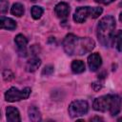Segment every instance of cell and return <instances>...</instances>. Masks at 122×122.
Returning a JSON list of instances; mask_svg holds the SVG:
<instances>
[{"instance_id":"d6986e66","label":"cell","mask_w":122,"mask_h":122,"mask_svg":"<svg viewBox=\"0 0 122 122\" xmlns=\"http://www.w3.org/2000/svg\"><path fill=\"white\" fill-rule=\"evenodd\" d=\"M3 78H4V80H6V81H10V80H11V79L13 78V73H12L10 71L6 70V71H3Z\"/></svg>"},{"instance_id":"ba28073f","label":"cell","mask_w":122,"mask_h":122,"mask_svg":"<svg viewBox=\"0 0 122 122\" xmlns=\"http://www.w3.org/2000/svg\"><path fill=\"white\" fill-rule=\"evenodd\" d=\"M54 11H55V14L57 15V17H59L61 19H65L70 12V7L67 3L60 2L55 6Z\"/></svg>"},{"instance_id":"9a60e30c","label":"cell","mask_w":122,"mask_h":122,"mask_svg":"<svg viewBox=\"0 0 122 122\" xmlns=\"http://www.w3.org/2000/svg\"><path fill=\"white\" fill-rule=\"evenodd\" d=\"M24 11H25L24 7H23V5L20 4V3H15V4H13L12 7H11V9H10V12H11L13 15L18 16V17L22 16V15L24 14Z\"/></svg>"},{"instance_id":"8992f818","label":"cell","mask_w":122,"mask_h":122,"mask_svg":"<svg viewBox=\"0 0 122 122\" xmlns=\"http://www.w3.org/2000/svg\"><path fill=\"white\" fill-rule=\"evenodd\" d=\"M89 110L88 102L85 100L72 101L69 106V114L71 117H78L87 113Z\"/></svg>"},{"instance_id":"4316f807","label":"cell","mask_w":122,"mask_h":122,"mask_svg":"<svg viewBox=\"0 0 122 122\" xmlns=\"http://www.w3.org/2000/svg\"><path fill=\"white\" fill-rule=\"evenodd\" d=\"M77 1H83V0H77Z\"/></svg>"},{"instance_id":"52a82bcc","label":"cell","mask_w":122,"mask_h":122,"mask_svg":"<svg viewBox=\"0 0 122 122\" xmlns=\"http://www.w3.org/2000/svg\"><path fill=\"white\" fill-rule=\"evenodd\" d=\"M102 64V58L98 53H92L88 57V65L92 71H97Z\"/></svg>"},{"instance_id":"3957f363","label":"cell","mask_w":122,"mask_h":122,"mask_svg":"<svg viewBox=\"0 0 122 122\" xmlns=\"http://www.w3.org/2000/svg\"><path fill=\"white\" fill-rule=\"evenodd\" d=\"M122 101L121 98L116 94L102 95L94 99L92 107L98 112H110L112 115H116L121 110Z\"/></svg>"},{"instance_id":"7c38bea8","label":"cell","mask_w":122,"mask_h":122,"mask_svg":"<svg viewBox=\"0 0 122 122\" xmlns=\"http://www.w3.org/2000/svg\"><path fill=\"white\" fill-rule=\"evenodd\" d=\"M0 27L2 29H6V30H14L16 28V22L11 18L1 16Z\"/></svg>"},{"instance_id":"cb8c5ba5","label":"cell","mask_w":122,"mask_h":122,"mask_svg":"<svg viewBox=\"0 0 122 122\" xmlns=\"http://www.w3.org/2000/svg\"><path fill=\"white\" fill-rule=\"evenodd\" d=\"M119 20L122 22V12H120V14H119Z\"/></svg>"},{"instance_id":"8fae6325","label":"cell","mask_w":122,"mask_h":122,"mask_svg":"<svg viewBox=\"0 0 122 122\" xmlns=\"http://www.w3.org/2000/svg\"><path fill=\"white\" fill-rule=\"evenodd\" d=\"M40 65H41V60L38 57H32L27 62L26 71L29 72H33L39 68Z\"/></svg>"},{"instance_id":"4fadbf2b","label":"cell","mask_w":122,"mask_h":122,"mask_svg":"<svg viewBox=\"0 0 122 122\" xmlns=\"http://www.w3.org/2000/svg\"><path fill=\"white\" fill-rule=\"evenodd\" d=\"M29 118L31 120V121H40L41 120V114H40V112L38 111V109L36 107H30L29 109Z\"/></svg>"},{"instance_id":"277c9868","label":"cell","mask_w":122,"mask_h":122,"mask_svg":"<svg viewBox=\"0 0 122 122\" xmlns=\"http://www.w3.org/2000/svg\"><path fill=\"white\" fill-rule=\"evenodd\" d=\"M102 11L103 10L97 7H79L74 11L73 20L76 23H83L88 18H97L99 15H101Z\"/></svg>"},{"instance_id":"ffe728a7","label":"cell","mask_w":122,"mask_h":122,"mask_svg":"<svg viewBox=\"0 0 122 122\" xmlns=\"http://www.w3.org/2000/svg\"><path fill=\"white\" fill-rule=\"evenodd\" d=\"M52 72H53V67L51 66V65L46 66V67L43 69V71H42V74H43V75H51Z\"/></svg>"},{"instance_id":"5b68a950","label":"cell","mask_w":122,"mask_h":122,"mask_svg":"<svg viewBox=\"0 0 122 122\" xmlns=\"http://www.w3.org/2000/svg\"><path fill=\"white\" fill-rule=\"evenodd\" d=\"M30 88H25L23 90H18L15 87H12L9 89L6 93H5V98L9 102H15V101H20L22 99H27L30 94Z\"/></svg>"},{"instance_id":"2e32d148","label":"cell","mask_w":122,"mask_h":122,"mask_svg":"<svg viewBox=\"0 0 122 122\" xmlns=\"http://www.w3.org/2000/svg\"><path fill=\"white\" fill-rule=\"evenodd\" d=\"M113 43L115 44L116 49L120 52H122V30H119L116 33V35H115V37L113 39Z\"/></svg>"},{"instance_id":"6da1fadb","label":"cell","mask_w":122,"mask_h":122,"mask_svg":"<svg viewBox=\"0 0 122 122\" xmlns=\"http://www.w3.org/2000/svg\"><path fill=\"white\" fill-rule=\"evenodd\" d=\"M94 41L90 37H79L72 33L67 34L63 40L64 51L69 55H83L93 50Z\"/></svg>"},{"instance_id":"484cf974","label":"cell","mask_w":122,"mask_h":122,"mask_svg":"<svg viewBox=\"0 0 122 122\" xmlns=\"http://www.w3.org/2000/svg\"><path fill=\"white\" fill-rule=\"evenodd\" d=\"M118 120H119V121H122V118H120V119H118Z\"/></svg>"},{"instance_id":"7a4b0ae2","label":"cell","mask_w":122,"mask_h":122,"mask_svg":"<svg viewBox=\"0 0 122 122\" xmlns=\"http://www.w3.org/2000/svg\"><path fill=\"white\" fill-rule=\"evenodd\" d=\"M115 21L111 15L103 17L97 26V38L104 47H110L113 43Z\"/></svg>"},{"instance_id":"d4e9b609","label":"cell","mask_w":122,"mask_h":122,"mask_svg":"<svg viewBox=\"0 0 122 122\" xmlns=\"http://www.w3.org/2000/svg\"><path fill=\"white\" fill-rule=\"evenodd\" d=\"M119 6H120V7H122V2H121V3L119 4Z\"/></svg>"},{"instance_id":"44dd1931","label":"cell","mask_w":122,"mask_h":122,"mask_svg":"<svg viewBox=\"0 0 122 122\" xmlns=\"http://www.w3.org/2000/svg\"><path fill=\"white\" fill-rule=\"evenodd\" d=\"M96 3H100V4H104V5H108L111 4L112 2H113L114 0H94Z\"/></svg>"},{"instance_id":"5bb4252c","label":"cell","mask_w":122,"mask_h":122,"mask_svg":"<svg viewBox=\"0 0 122 122\" xmlns=\"http://www.w3.org/2000/svg\"><path fill=\"white\" fill-rule=\"evenodd\" d=\"M71 71L74 73H81L85 71V64L81 60H74L71 63Z\"/></svg>"},{"instance_id":"30bf717a","label":"cell","mask_w":122,"mask_h":122,"mask_svg":"<svg viewBox=\"0 0 122 122\" xmlns=\"http://www.w3.org/2000/svg\"><path fill=\"white\" fill-rule=\"evenodd\" d=\"M14 42L17 46L19 52H24L26 55V49H27V44H28L27 38L23 34H17L14 38Z\"/></svg>"},{"instance_id":"603a6c76","label":"cell","mask_w":122,"mask_h":122,"mask_svg":"<svg viewBox=\"0 0 122 122\" xmlns=\"http://www.w3.org/2000/svg\"><path fill=\"white\" fill-rule=\"evenodd\" d=\"M91 120H92V121H94V120H103V119L100 118V117H93V118H92Z\"/></svg>"},{"instance_id":"e0dca14e","label":"cell","mask_w":122,"mask_h":122,"mask_svg":"<svg viewBox=\"0 0 122 122\" xmlns=\"http://www.w3.org/2000/svg\"><path fill=\"white\" fill-rule=\"evenodd\" d=\"M31 16L33 19H39L41 17V15L43 14V9L39 6H33L31 8Z\"/></svg>"},{"instance_id":"9c48e42d","label":"cell","mask_w":122,"mask_h":122,"mask_svg":"<svg viewBox=\"0 0 122 122\" xmlns=\"http://www.w3.org/2000/svg\"><path fill=\"white\" fill-rule=\"evenodd\" d=\"M6 113H7V120L9 122H19L21 121L19 112L16 108L10 106L6 109Z\"/></svg>"},{"instance_id":"7402d4cb","label":"cell","mask_w":122,"mask_h":122,"mask_svg":"<svg viewBox=\"0 0 122 122\" xmlns=\"http://www.w3.org/2000/svg\"><path fill=\"white\" fill-rule=\"evenodd\" d=\"M101 87H102V85H101L100 83L94 82V83L92 84V89H93L94 91H99V90L101 89Z\"/></svg>"},{"instance_id":"ac0fdd59","label":"cell","mask_w":122,"mask_h":122,"mask_svg":"<svg viewBox=\"0 0 122 122\" xmlns=\"http://www.w3.org/2000/svg\"><path fill=\"white\" fill-rule=\"evenodd\" d=\"M0 10L2 13H5L8 11V7H9V3L7 0H0Z\"/></svg>"}]
</instances>
